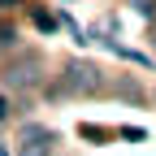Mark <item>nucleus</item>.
Segmentation results:
<instances>
[{"mask_svg":"<svg viewBox=\"0 0 156 156\" xmlns=\"http://www.w3.org/2000/svg\"><path fill=\"white\" fill-rule=\"evenodd\" d=\"M5 117H9V100H0V122H5Z\"/></svg>","mask_w":156,"mask_h":156,"instance_id":"obj_4","label":"nucleus"},{"mask_svg":"<svg viewBox=\"0 0 156 156\" xmlns=\"http://www.w3.org/2000/svg\"><path fill=\"white\" fill-rule=\"evenodd\" d=\"M0 156H9V147H5V143H0Z\"/></svg>","mask_w":156,"mask_h":156,"instance_id":"obj_6","label":"nucleus"},{"mask_svg":"<svg viewBox=\"0 0 156 156\" xmlns=\"http://www.w3.org/2000/svg\"><path fill=\"white\" fill-rule=\"evenodd\" d=\"M65 87L69 91H95V87H100V74H95L91 65H83V61H74L65 69Z\"/></svg>","mask_w":156,"mask_h":156,"instance_id":"obj_2","label":"nucleus"},{"mask_svg":"<svg viewBox=\"0 0 156 156\" xmlns=\"http://www.w3.org/2000/svg\"><path fill=\"white\" fill-rule=\"evenodd\" d=\"M13 5H17V0H0V9H13Z\"/></svg>","mask_w":156,"mask_h":156,"instance_id":"obj_5","label":"nucleus"},{"mask_svg":"<svg viewBox=\"0 0 156 156\" xmlns=\"http://www.w3.org/2000/svg\"><path fill=\"white\" fill-rule=\"evenodd\" d=\"M17 156H52V130L26 126V130H22V147H17Z\"/></svg>","mask_w":156,"mask_h":156,"instance_id":"obj_1","label":"nucleus"},{"mask_svg":"<svg viewBox=\"0 0 156 156\" xmlns=\"http://www.w3.org/2000/svg\"><path fill=\"white\" fill-rule=\"evenodd\" d=\"M5 83H9V87H35V83H39V65H35V61L13 65V69L5 74Z\"/></svg>","mask_w":156,"mask_h":156,"instance_id":"obj_3","label":"nucleus"}]
</instances>
